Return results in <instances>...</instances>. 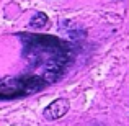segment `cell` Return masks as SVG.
Listing matches in <instances>:
<instances>
[{
    "mask_svg": "<svg viewBox=\"0 0 129 126\" xmlns=\"http://www.w3.org/2000/svg\"><path fill=\"white\" fill-rule=\"evenodd\" d=\"M67 111H69V100H67V98H57V100L51 102V103L44 108L43 116L46 118V120L54 121V120L62 118Z\"/></svg>",
    "mask_w": 129,
    "mask_h": 126,
    "instance_id": "obj_1",
    "label": "cell"
},
{
    "mask_svg": "<svg viewBox=\"0 0 129 126\" xmlns=\"http://www.w3.org/2000/svg\"><path fill=\"white\" fill-rule=\"evenodd\" d=\"M47 21H49V18H47L46 13L36 12L35 15H33V18L29 20V26H33V28H44V26L47 25Z\"/></svg>",
    "mask_w": 129,
    "mask_h": 126,
    "instance_id": "obj_2",
    "label": "cell"
}]
</instances>
